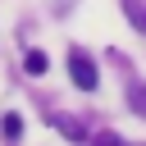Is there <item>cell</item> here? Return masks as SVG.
Masks as SVG:
<instances>
[{"label":"cell","instance_id":"cell-1","mask_svg":"<svg viewBox=\"0 0 146 146\" xmlns=\"http://www.w3.org/2000/svg\"><path fill=\"white\" fill-rule=\"evenodd\" d=\"M68 78H73V87H78V91H96V82H100L96 59H91L87 50H68Z\"/></svg>","mask_w":146,"mask_h":146},{"label":"cell","instance_id":"cell-2","mask_svg":"<svg viewBox=\"0 0 146 146\" xmlns=\"http://www.w3.org/2000/svg\"><path fill=\"white\" fill-rule=\"evenodd\" d=\"M128 110H137L146 119V82L141 78H128Z\"/></svg>","mask_w":146,"mask_h":146},{"label":"cell","instance_id":"cell-3","mask_svg":"<svg viewBox=\"0 0 146 146\" xmlns=\"http://www.w3.org/2000/svg\"><path fill=\"white\" fill-rule=\"evenodd\" d=\"M0 132H5L9 141H18V137H23V119H18V114H5V123H0Z\"/></svg>","mask_w":146,"mask_h":146},{"label":"cell","instance_id":"cell-4","mask_svg":"<svg viewBox=\"0 0 146 146\" xmlns=\"http://www.w3.org/2000/svg\"><path fill=\"white\" fill-rule=\"evenodd\" d=\"M23 68H27V73H46V55H41V50H27Z\"/></svg>","mask_w":146,"mask_h":146},{"label":"cell","instance_id":"cell-5","mask_svg":"<svg viewBox=\"0 0 146 146\" xmlns=\"http://www.w3.org/2000/svg\"><path fill=\"white\" fill-rule=\"evenodd\" d=\"M91 146H128V141H123L119 132H96V137H91Z\"/></svg>","mask_w":146,"mask_h":146},{"label":"cell","instance_id":"cell-6","mask_svg":"<svg viewBox=\"0 0 146 146\" xmlns=\"http://www.w3.org/2000/svg\"><path fill=\"white\" fill-rule=\"evenodd\" d=\"M141 27H146V18H141Z\"/></svg>","mask_w":146,"mask_h":146}]
</instances>
